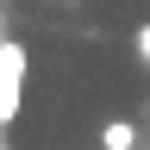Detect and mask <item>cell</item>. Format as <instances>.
Returning <instances> with one entry per match:
<instances>
[{"label":"cell","mask_w":150,"mask_h":150,"mask_svg":"<svg viewBox=\"0 0 150 150\" xmlns=\"http://www.w3.org/2000/svg\"><path fill=\"white\" fill-rule=\"evenodd\" d=\"M25 69H31V56L25 44H0V131L13 125V112H19V94H25Z\"/></svg>","instance_id":"1"},{"label":"cell","mask_w":150,"mask_h":150,"mask_svg":"<svg viewBox=\"0 0 150 150\" xmlns=\"http://www.w3.org/2000/svg\"><path fill=\"white\" fill-rule=\"evenodd\" d=\"M100 150H138V125L131 119H106L100 125Z\"/></svg>","instance_id":"2"},{"label":"cell","mask_w":150,"mask_h":150,"mask_svg":"<svg viewBox=\"0 0 150 150\" xmlns=\"http://www.w3.org/2000/svg\"><path fill=\"white\" fill-rule=\"evenodd\" d=\"M131 44H138V63H150V19L138 25V38H131Z\"/></svg>","instance_id":"3"},{"label":"cell","mask_w":150,"mask_h":150,"mask_svg":"<svg viewBox=\"0 0 150 150\" xmlns=\"http://www.w3.org/2000/svg\"><path fill=\"white\" fill-rule=\"evenodd\" d=\"M0 44H6V31H0Z\"/></svg>","instance_id":"4"}]
</instances>
